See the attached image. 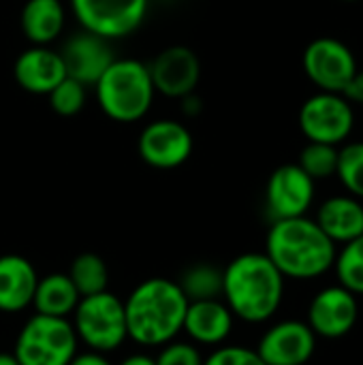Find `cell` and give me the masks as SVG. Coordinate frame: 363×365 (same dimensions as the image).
<instances>
[{"mask_svg": "<svg viewBox=\"0 0 363 365\" xmlns=\"http://www.w3.org/2000/svg\"><path fill=\"white\" fill-rule=\"evenodd\" d=\"M285 280L265 252H246L223 269V299L233 317L259 325L280 310Z\"/></svg>", "mask_w": 363, "mask_h": 365, "instance_id": "1", "label": "cell"}, {"mask_svg": "<svg viewBox=\"0 0 363 365\" xmlns=\"http://www.w3.org/2000/svg\"><path fill=\"white\" fill-rule=\"evenodd\" d=\"M265 255L285 278L317 280L334 269L338 246L321 231L315 218L297 216L272 222Z\"/></svg>", "mask_w": 363, "mask_h": 365, "instance_id": "2", "label": "cell"}, {"mask_svg": "<svg viewBox=\"0 0 363 365\" xmlns=\"http://www.w3.org/2000/svg\"><path fill=\"white\" fill-rule=\"evenodd\" d=\"M186 308L188 299L178 282L143 280L124 299L126 334L141 346H165L182 331Z\"/></svg>", "mask_w": 363, "mask_h": 365, "instance_id": "3", "label": "cell"}, {"mask_svg": "<svg viewBox=\"0 0 363 365\" xmlns=\"http://www.w3.org/2000/svg\"><path fill=\"white\" fill-rule=\"evenodd\" d=\"M94 90L105 115L124 124L141 120L150 111L156 92L148 64L133 58H116L98 77Z\"/></svg>", "mask_w": 363, "mask_h": 365, "instance_id": "4", "label": "cell"}, {"mask_svg": "<svg viewBox=\"0 0 363 365\" xmlns=\"http://www.w3.org/2000/svg\"><path fill=\"white\" fill-rule=\"evenodd\" d=\"M77 342L68 319L36 314L21 327L13 355L19 365H68L77 355Z\"/></svg>", "mask_w": 363, "mask_h": 365, "instance_id": "5", "label": "cell"}, {"mask_svg": "<svg viewBox=\"0 0 363 365\" xmlns=\"http://www.w3.org/2000/svg\"><path fill=\"white\" fill-rule=\"evenodd\" d=\"M73 329L77 340H81L94 353H111L124 344L126 317L124 302L109 291L81 297L73 312Z\"/></svg>", "mask_w": 363, "mask_h": 365, "instance_id": "6", "label": "cell"}, {"mask_svg": "<svg viewBox=\"0 0 363 365\" xmlns=\"http://www.w3.org/2000/svg\"><path fill=\"white\" fill-rule=\"evenodd\" d=\"M300 128L308 141L342 145L355 128V109L344 94L319 90L302 103Z\"/></svg>", "mask_w": 363, "mask_h": 365, "instance_id": "7", "label": "cell"}, {"mask_svg": "<svg viewBox=\"0 0 363 365\" xmlns=\"http://www.w3.org/2000/svg\"><path fill=\"white\" fill-rule=\"evenodd\" d=\"M302 66L306 77L323 92L342 94L355 75L357 60L347 43L334 36H319L304 49Z\"/></svg>", "mask_w": 363, "mask_h": 365, "instance_id": "8", "label": "cell"}, {"mask_svg": "<svg viewBox=\"0 0 363 365\" xmlns=\"http://www.w3.org/2000/svg\"><path fill=\"white\" fill-rule=\"evenodd\" d=\"M71 6L81 30L107 41L135 32L148 13V0H71Z\"/></svg>", "mask_w": 363, "mask_h": 365, "instance_id": "9", "label": "cell"}, {"mask_svg": "<svg viewBox=\"0 0 363 365\" xmlns=\"http://www.w3.org/2000/svg\"><path fill=\"white\" fill-rule=\"evenodd\" d=\"M359 321L357 295L342 284L321 289L308 306V327L317 338L340 340L349 336Z\"/></svg>", "mask_w": 363, "mask_h": 365, "instance_id": "10", "label": "cell"}, {"mask_svg": "<svg viewBox=\"0 0 363 365\" xmlns=\"http://www.w3.org/2000/svg\"><path fill=\"white\" fill-rule=\"evenodd\" d=\"M315 203V180L297 165L278 167L265 186V207L274 220L306 216Z\"/></svg>", "mask_w": 363, "mask_h": 365, "instance_id": "11", "label": "cell"}, {"mask_svg": "<svg viewBox=\"0 0 363 365\" xmlns=\"http://www.w3.org/2000/svg\"><path fill=\"white\" fill-rule=\"evenodd\" d=\"M317 336L304 321H280L272 325L255 349L265 365H306L317 353Z\"/></svg>", "mask_w": 363, "mask_h": 365, "instance_id": "12", "label": "cell"}, {"mask_svg": "<svg viewBox=\"0 0 363 365\" xmlns=\"http://www.w3.org/2000/svg\"><path fill=\"white\" fill-rule=\"evenodd\" d=\"M193 154L190 130L175 120H156L141 130L139 156L154 169H175Z\"/></svg>", "mask_w": 363, "mask_h": 365, "instance_id": "13", "label": "cell"}, {"mask_svg": "<svg viewBox=\"0 0 363 365\" xmlns=\"http://www.w3.org/2000/svg\"><path fill=\"white\" fill-rule=\"evenodd\" d=\"M148 68L152 75L154 90L171 98H184L193 94L201 75L199 58L193 49L184 45L163 49Z\"/></svg>", "mask_w": 363, "mask_h": 365, "instance_id": "14", "label": "cell"}, {"mask_svg": "<svg viewBox=\"0 0 363 365\" xmlns=\"http://www.w3.org/2000/svg\"><path fill=\"white\" fill-rule=\"evenodd\" d=\"M66 77L81 81L83 86H94L105 68L116 60L107 38L81 30L73 34L60 49Z\"/></svg>", "mask_w": 363, "mask_h": 365, "instance_id": "15", "label": "cell"}, {"mask_svg": "<svg viewBox=\"0 0 363 365\" xmlns=\"http://www.w3.org/2000/svg\"><path fill=\"white\" fill-rule=\"evenodd\" d=\"M13 75L26 92L49 94L66 77V71L60 51H53L47 45H32L17 56Z\"/></svg>", "mask_w": 363, "mask_h": 365, "instance_id": "16", "label": "cell"}, {"mask_svg": "<svg viewBox=\"0 0 363 365\" xmlns=\"http://www.w3.org/2000/svg\"><path fill=\"white\" fill-rule=\"evenodd\" d=\"M233 312L229 306L218 299H201V302H188L182 331L186 336L203 346H220L233 331Z\"/></svg>", "mask_w": 363, "mask_h": 365, "instance_id": "17", "label": "cell"}, {"mask_svg": "<svg viewBox=\"0 0 363 365\" xmlns=\"http://www.w3.org/2000/svg\"><path fill=\"white\" fill-rule=\"evenodd\" d=\"M36 269L19 255L0 257V312L15 314L32 306L36 291Z\"/></svg>", "mask_w": 363, "mask_h": 365, "instance_id": "18", "label": "cell"}, {"mask_svg": "<svg viewBox=\"0 0 363 365\" xmlns=\"http://www.w3.org/2000/svg\"><path fill=\"white\" fill-rule=\"evenodd\" d=\"M317 225L336 244H349L363 235V203L351 195L327 197L317 210Z\"/></svg>", "mask_w": 363, "mask_h": 365, "instance_id": "19", "label": "cell"}, {"mask_svg": "<svg viewBox=\"0 0 363 365\" xmlns=\"http://www.w3.org/2000/svg\"><path fill=\"white\" fill-rule=\"evenodd\" d=\"M19 24L32 45H49L64 28V6L60 0H26Z\"/></svg>", "mask_w": 363, "mask_h": 365, "instance_id": "20", "label": "cell"}, {"mask_svg": "<svg viewBox=\"0 0 363 365\" xmlns=\"http://www.w3.org/2000/svg\"><path fill=\"white\" fill-rule=\"evenodd\" d=\"M79 299L81 295L77 293L68 274H49L45 278H39L32 306L36 314L68 319V314L75 312Z\"/></svg>", "mask_w": 363, "mask_h": 365, "instance_id": "21", "label": "cell"}, {"mask_svg": "<svg viewBox=\"0 0 363 365\" xmlns=\"http://www.w3.org/2000/svg\"><path fill=\"white\" fill-rule=\"evenodd\" d=\"M68 278L81 297L103 293V291H107V284H109L107 265L94 252H83V255L75 257V261L71 263V269H68Z\"/></svg>", "mask_w": 363, "mask_h": 365, "instance_id": "22", "label": "cell"}, {"mask_svg": "<svg viewBox=\"0 0 363 365\" xmlns=\"http://www.w3.org/2000/svg\"><path fill=\"white\" fill-rule=\"evenodd\" d=\"M178 284L188 302L218 299L223 297V269L210 263H197L182 274Z\"/></svg>", "mask_w": 363, "mask_h": 365, "instance_id": "23", "label": "cell"}, {"mask_svg": "<svg viewBox=\"0 0 363 365\" xmlns=\"http://www.w3.org/2000/svg\"><path fill=\"white\" fill-rule=\"evenodd\" d=\"M334 269L338 276V284H342L357 297L363 295V235L351 240L349 244H342L336 255Z\"/></svg>", "mask_w": 363, "mask_h": 365, "instance_id": "24", "label": "cell"}, {"mask_svg": "<svg viewBox=\"0 0 363 365\" xmlns=\"http://www.w3.org/2000/svg\"><path fill=\"white\" fill-rule=\"evenodd\" d=\"M336 178L347 195L363 201V141H351L338 148Z\"/></svg>", "mask_w": 363, "mask_h": 365, "instance_id": "25", "label": "cell"}, {"mask_svg": "<svg viewBox=\"0 0 363 365\" xmlns=\"http://www.w3.org/2000/svg\"><path fill=\"white\" fill-rule=\"evenodd\" d=\"M297 165L315 182L317 180H329V178L336 175V169H338V145L308 141L306 148L300 152Z\"/></svg>", "mask_w": 363, "mask_h": 365, "instance_id": "26", "label": "cell"}, {"mask_svg": "<svg viewBox=\"0 0 363 365\" xmlns=\"http://www.w3.org/2000/svg\"><path fill=\"white\" fill-rule=\"evenodd\" d=\"M49 105L60 115H75L86 105V86L73 77H64L49 94Z\"/></svg>", "mask_w": 363, "mask_h": 365, "instance_id": "27", "label": "cell"}, {"mask_svg": "<svg viewBox=\"0 0 363 365\" xmlns=\"http://www.w3.org/2000/svg\"><path fill=\"white\" fill-rule=\"evenodd\" d=\"M156 365H203V355L195 344L188 342H167L158 357Z\"/></svg>", "mask_w": 363, "mask_h": 365, "instance_id": "28", "label": "cell"}, {"mask_svg": "<svg viewBox=\"0 0 363 365\" xmlns=\"http://www.w3.org/2000/svg\"><path fill=\"white\" fill-rule=\"evenodd\" d=\"M203 365H265V361L257 355V351L246 346H223L216 349Z\"/></svg>", "mask_w": 363, "mask_h": 365, "instance_id": "29", "label": "cell"}, {"mask_svg": "<svg viewBox=\"0 0 363 365\" xmlns=\"http://www.w3.org/2000/svg\"><path fill=\"white\" fill-rule=\"evenodd\" d=\"M342 94L347 96L351 105H363V68L355 71V75L351 77Z\"/></svg>", "mask_w": 363, "mask_h": 365, "instance_id": "30", "label": "cell"}, {"mask_svg": "<svg viewBox=\"0 0 363 365\" xmlns=\"http://www.w3.org/2000/svg\"><path fill=\"white\" fill-rule=\"evenodd\" d=\"M68 365H111L109 359L103 355V353H94V351H88V353H77L73 357V361Z\"/></svg>", "mask_w": 363, "mask_h": 365, "instance_id": "31", "label": "cell"}, {"mask_svg": "<svg viewBox=\"0 0 363 365\" xmlns=\"http://www.w3.org/2000/svg\"><path fill=\"white\" fill-rule=\"evenodd\" d=\"M120 365H156V361H154V357H150V355L137 353V355L126 357V359H124Z\"/></svg>", "mask_w": 363, "mask_h": 365, "instance_id": "32", "label": "cell"}, {"mask_svg": "<svg viewBox=\"0 0 363 365\" xmlns=\"http://www.w3.org/2000/svg\"><path fill=\"white\" fill-rule=\"evenodd\" d=\"M0 365H19L13 353H0Z\"/></svg>", "mask_w": 363, "mask_h": 365, "instance_id": "33", "label": "cell"}, {"mask_svg": "<svg viewBox=\"0 0 363 365\" xmlns=\"http://www.w3.org/2000/svg\"><path fill=\"white\" fill-rule=\"evenodd\" d=\"M342 2H357V0H342Z\"/></svg>", "mask_w": 363, "mask_h": 365, "instance_id": "34", "label": "cell"}]
</instances>
